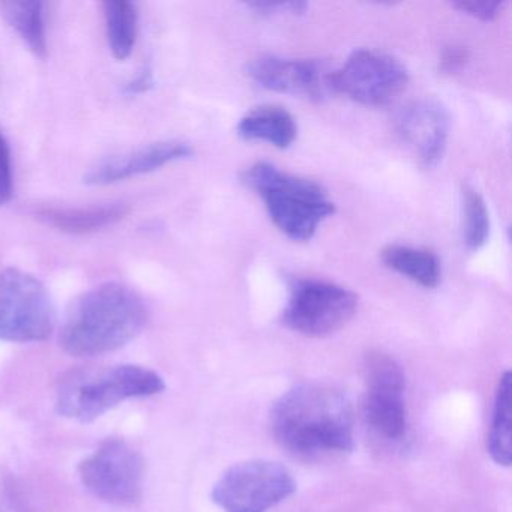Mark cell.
Returning <instances> with one entry per match:
<instances>
[{"label":"cell","mask_w":512,"mask_h":512,"mask_svg":"<svg viewBox=\"0 0 512 512\" xmlns=\"http://www.w3.org/2000/svg\"><path fill=\"white\" fill-rule=\"evenodd\" d=\"M146 322L148 307L139 293L122 284H103L68 308L59 343L77 358L104 355L134 340Z\"/></svg>","instance_id":"obj_2"},{"label":"cell","mask_w":512,"mask_h":512,"mask_svg":"<svg viewBox=\"0 0 512 512\" xmlns=\"http://www.w3.org/2000/svg\"><path fill=\"white\" fill-rule=\"evenodd\" d=\"M0 14L35 55L40 58L46 56V13L43 2L11 0L0 4Z\"/></svg>","instance_id":"obj_17"},{"label":"cell","mask_w":512,"mask_h":512,"mask_svg":"<svg viewBox=\"0 0 512 512\" xmlns=\"http://www.w3.org/2000/svg\"><path fill=\"white\" fill-rule=\"evenodd\" d=\"M409 83V71L400 59L379 50H355L343 67L332 71V94L349 97L367 107L391 104Z\"/></svg>","instance_id":"obj_9"},{"label":"cell","mask_w":512,"mask_h":512,"mask_svg":"<svg viewBox=\"0 0 512 512\" xmlns=\"http://www.w3.org/2000/svg\"><path fill=\"white\" fill-rule=\"evenodd\" d=\"M512 374L500 377L494 400L493 419L487 448L494 463L511 466L512 461Z\"/></svg>","instance_id":"obj_18"},{"label":"cell","mask_w":512,"mask_h":512,"mask_svg":"<svg viewBox=\"0 0 512 512\" xmlns=\"http://www.w3.org/2000/svg\"><path fill=\"white\" fill-rule=\"evenodd\" d=\"M79 476L97 499L110 505L131 506L142 499L145 463L127 440L109 437L80 463Z\"/></svg>","instance_id":"obj_8"},{"label":"cell","mask_w":512,"mask_h":512,"mask_svg":"<svg viewBox=\"0 0 512 512\" xmlns=\"http://www.w3.org/2000/svg\"><path fill=\"white\" fill-rule=\"evenodd\" d=\"M242 181L262 197L272 223L292 241H310L320 224L334 215V202L323 185L266 161L247 169Z\"/></svg>","instance_id":"obj_4"},{"label":"cell","mask_w":512,"mask_h":512,"mask_svg":"<svg viewBox=\"0 0 512 512\" xmlns=\"http://www.w3.org/2000/svg\"><path fill=\"white\" fill-rule=\"evenodd\" d=\"M355 292L331 281L299 278L290 283L284 308L287 328L307 337H326L340 331L358 310Z\"/></svg>","instance_id":"obj_6"},{"label":"cell","mask_w":512,"mask_h":512,"mask_svg":"<svg viewBox=\"0 0 512 512\" xmlns=\"http://www.w3.org/2000/svg\"><path fill=\"white\" fill-rule=\"evenodd\" d=\"M364 416L386 440H401L407 433L406 377L397 359L382 352L365 358Z\"/></svg>","instance_id":"obj_10"},{"label":"cell","mask_w":512,"mask_h":512,"mask_svg":"<svg viewBox=\"0 0 512 512\" xmlns=\"http://www.w3.org/2000/svg\"><path fill=\"white\" fill-rule=\"evenodd\" d=\"M163 377L140 365L80 367L67 371L56 386L59 415L88 424L130 398L164 391Z\"/></svg>","instance_id":"obj_3"},{"label":"cell","mask_w":512,"mask_h":512,"mask_svg":"<svg viewBox=\"0 0 512 512\" xmlns=\"http://www.w3.org/2000/svg\"><path fill=\"white\" fill-rule=\"evenodd\" d=\"M127 206L116 205L91 206V208H40L35 215L49 226L62 232L83 233L97 232L104 227L113 226L127 215Z\"/></svg>","instance_id":"obj_15"},{"label":"cell","mask_w":512,"mask_h":512,"mask_svg":"<svg viewBox=\"0 0 512 512\" xmlns=\"http://www.w3.org/2000/svg\"><path fill=\"white\" fill-rule=\"evenodd\" d=\"M53 328L55 310L44 284L20 269H0V340L44 341Z\"/></svg>","instance_id":"obj_5"},{"label":"cell","mask_w":512,"mask_h":512,"mask_svg":"<svg viewBox=\"0 0 512 512\" xmlns=\"http://www.w3.org/2000/svg\"><path fill=\"white\" fill-rule=\"evenodd\" d=\"M382 262L386 268L409 278L425 289H434L442 278L439 257L425 248L389 245L382 251Z\"/></svg>","instance_id":"obj_16"},{"label":"cell","mask_w":512,"mask_h":512,"mask_svg":"<svg viewBox=\"0 0 512 512\" xmlns=\"http://www.w3.org/2000/svg\"><path fill=\"white\" fill-rule=\"evenodd\" d=\"M467 61V52L461 47H449V49L445 50L443 53L442 61V70L446 71V73H455V71L460 70Z\"/></svg>","instance_id":"obj_24"},{"label":"cell","mask_w":512,"mask_h":512,"mask_svg":"<svg viewBox=\"0 0 512 512\" xmlns=\"http://www.w3.org/2000/svg\"><path fill=\"white\" fill-rule=\"evenodd\" d=\"M331 70L316 59L262 55L247 65V76L266 91L322 101L331 92Z\"/></svg>","instance_id":"obj_11"},{"label":"cell","mask_w":512,"mask_h":512,"mask_svg":"<svg viewBox=\"0 0 512 512\" xmlns=\"http://www.w3.org/2000/svg\"><path fill=\"white\" fill-rule=\"evenodd\" d=\"M191 155H193V148L179 140L152 143L139 151L121 155L94 167L85 176V182L89 185L116 184V182L155 172L167 164L187 160Z\"/></svg>","instance_id":"obj_13"},{"label":"cell","mask_w":512,"mask_h":512,"mask_svg":"<svg viewBox=\"0 0 512 512\" xmlns=\"http://www.w3.org/2000/svg\"><path fill=\"white\" fill-rule=\"evenodd\" d=\"M250 10L254 13L259 14L262 17H298L304 16L308 10V4L305 2H296V0H290V2H283V0H256V2H250L247 4Z\"/></svg>","instance_id":"obj_21"},{"label":"cell","mask_w":512,"mask_h":512,"mask_svg":"<svg viewBox=\"0 0 512 512\" xmlns=\"http://www.w3.org/2000/svg\"><path fill=\"white\" fill-rule=\"evenodd\" d=\"M271 427L277 442L299 457L350 452L355 440L349 398L329 383H299L281 395Z\"/></svg>","instance_id":"obj_1"},{"label":"cell","mask_w":512,"mask_h":512,"mask_svg":"<svg viewBox=\"0 0 512 512\" xmlns=\"http://www.w3.org/2000/svg\"><path fill=\"white\" fill-rule=\"evenodd\" d=\"M14 176L11 149L4 134L0 133V206L7 205L13 197Z\"/></svg>","instance_id":"obj_23"},{"label":"cell","mask_w":512,"mask_h":512,"mask_svg":"<svg viewBox=\"0 0 512 512\" xmlns=\"http://www.w3.org/2000/svg\"><path fill=\"white\" fill-rule=\"evenodd\" d=\"M463 209V242L469 251H478L490 236V214L484 197L475 188L466 185L461 193Z\"/></svg>","instance_id":"obj_20"},{"label":"cell","mask_w":512,"mask_h":512,"mask_svg":"<svg viewBox=\"0 0 512 512\" xmlns=\"http://www.w3.org/2000/svg\"><path fill=\"white\" fill-rule=\"evenodd\" d=\"M503 5L505 2H500V0H457V2H452L451 7L472 19L491 22L499 16Z\"/></svg>","instance_id":"obj_22"},{"label":"cell","mask_w":512,"mask_h":512,"mask_svg":"<svg viewBox=\"0 0 512 512\" xmlns=\"http://www.w3.org/2000/svg\"><path fill=\"white\" fill-rule=\"evenodd\" d=\"M394 125L422 166L430 169L440 163L448 145L449 116L439 101H412L398 112Z\"/></svg>","instance_id":"obj_12"},{"label":"cell","mask_w":512,"mask_h":512,"mask_svg":"<svg viewBox=\"0 0 512 512\" xmlns=\"http://www.w3.org/2000/svg\"><path fill=\"white\" fill-rule=\"evenodd\" d=\"M104 17L110 50L118 61H125L136 46L139 28L137 7L125 0H109L104 4Z\"/></svg>","instance_id":"obj_19"},{"label":"cell","mask_w":512,"mask_h":512,"mask_svg":"<svg viewBox=\"0 0 512 512\" xmlns=\"http://www.w3.org/2000/svg\"><path fill=\"white\" fill-rule=\"evenodd\" d=\"M152 86H154V74H152L151 68L145 67L128 83L125 92L130 95L143 94V92H148Z\"/></svg>","instance_id":"obj_25"},{"label":"cell","mask_w":512,"mask_h":512,"mask_svg":"<svg viewBox=\"0 0 512 512\" xmlns=\"http://www.w3.org/2000/svg\"><path fill=\"white\" fill-rule=\"evenodd\" d=\"M238 136L247 142H265L287 149L298 137L292 113L280 106H262L248 112L238 124Z\"/></svg>","instance_id":"obj_14"},{"label":"cell","mask_w":512,"mask_h":512,"mask_svg":"<svg viewBox=\"0 0 512 512\" xmlns=\"http://www.w3.org/2000/svg\"><path fill=\"white\" fill-rule=\"evenodd\" d=\"M295 491V479L286 467L251 460L229 467L212 488L211 497L224 512H268Z\"/></svg>","instance_id":"obj_7"}]
</instances>
